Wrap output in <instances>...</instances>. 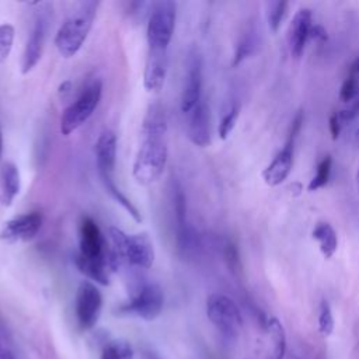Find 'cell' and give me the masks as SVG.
<instances>
[{"label":"cell","instance_id":"cell-1","mask_svg":"<svg viewBox=\"0 0 359 359\" xmlns=\"http://www.w3.org/2000/svg\"><path fill=\"white\" fill-rule=\"evenodd\" d=\"M142 142L137 149L132 174L137 184L150 185L163 175L167 160V116L158 102L147 107L142 123Z\"/></svg>","mask_w":359,"mask_h":359},{"label":"cell","instance_id":"cell-2","mask_svg":"<svg viewBox=\"0 0 359 359\" xmlns=\"http://www.w3.org/2000/svg\"><path fill=\"white\" fill-rule=\"evenodd\" d=\"M98 1L81 3L59 27L55 35V46L60 56L73 57L86 42L93 27Z\"/></svg>","mask_w":359,"mask_h":359},{"label":"cell","instance_id":"cell-3","mask_svg":"<svg viewBox=\"0 0 359 359\" xmlns=\"http://www.w3.org/2000/svg\"><path fill=\"white\" fill-rule=\"evenodd\" d=\"M111 248L119 261H126L133 266L149 269L154 262V245L147 233L126 234L118 227L108 229Z\"/></svg>","mask_w":359,"mask_h":359},{"label":"cell","instance_id":"cell-4","mask_svg":"<svg viewBox=\"0 0 359 359\" xmlns=\"http://www.w3.org/2000/svg\"><path fill=\"white\" fill-rule=\"evenodd\" d=\"M175 3L172 1H158L151 6L146 27L149 52L167 53L175 29Z\"/></svg>","mask_w":359,"mask_h":359},{"label":"cell","instance_id":"cell-5","mask_svg":"<svg viewBox=\"0 0 359 359\" xmlns=\"http://www.w3.org/2000/svg\"><path fill=\"white\" fill-rule=\"evenodd\" d=\"M101 94L102 83L101 80L95 79L90 81L79 94V97L66 107L60 116V133L63 136L72 135L88 121V118L93 115L100 104Z\"/></svg>","mask_w":359,"mask_h":359},{"label":"cell","instance_id":"cell-6","mask_svg":"<svg viewBox=\"0 0 359 359\" xmlns=\"http://www.w3.org/2000/svg\"><path fill=\"white\" fill-rule=\"evenodd\" d=\"M206 316L224 338H238L243 330V316L231 297L223 293H212L206 299Z\"/></svg>","mask_w":359,"mask_h":359},{"label":"cell","instance_id":"cell-7","mask_svg":"<svg viewBox=\"0 0 359 359\" xmlns=\"http://www.w3.org/2000/svg\"><path fill=\"white\" fill-rule=\"evenodd\" d=\"M79 254L84 258L107 262L114 271L116 269L119 259L116 254L108 247L105 237L102 236L98 224L90 217L83 216L79 223Z\"/></svg>","mask_w":359,"mask_h":359},{"label":"cell","instance_id":"cell-8","mask_svg":"<svg viewBox=\"0 0 359 359\" xmlns=\"http://www.w3.org/2000/svg\"><path fill=\"white\" fill-rule=\"evenodd\" d=\"M164 307V293L157 283L142 285L133 297L121 307V313L139 317L146 321L157 318Z\"/></svg>","mask_w":359,"mask_h":359},{"label":"cell","instance_id":"cell-9","mask_svg":"<svg viewBox=\"0 0 359 359\" xmlns=\"http://www.w3.org/2000/svg\"><path fill=\"white\" fill-rule=\"evenodd\" d=\"M102 310V296L98 287L88 280H83L76 292L74 313L77 324L81 330H91Z\"/></svg>","mask_w":359,"mask_h":359},{"label":"cell","instance_id":"cell-10","mask_svg":"<svg viewBox=\"0 0 359 359\" xmlns=\"http://www.w3.org/2000/svg\"><path fill=\"white\" fill-rule=\"evenodd\" d=\"M42 227V215L39 212L21 213L4 223L0 230V240L13 244L32 240Z\"/></svg>","mask_w":359,"mask_h":359},{"label":"cell","instance_id":"cell-11","mask_svg":"<svg viewBox=\"0 0 359 359\" xmlns=\"http://www.w3.org/2000/svg\"><path fill=\"white\" fill-rule=\"evenodd\" d=\"M202 91V59L196 50L189 53L187 74L181 91L180 107L184 114H189L201 101Z\"/></svg>","mask_w":359,"mask_h":359},{"label":"cell","instance_id":"cell-12","mask_svg":"<svg viewBox=\"0 0 359 359\" xmlns=\"http://www.w3.org/2000/svg\"><path fill=\"white\" fill-rule=\"evenodd\" d=\"M118 142L116 135L111 129H104L95 142V164L101 180L114 178V170L116 164Z\"/></svg>","mask_w":359,"mask_h":359},{"label":"cell","instance_id":"cell-13","mask_svg":"<svg viewBox=\"0 0 359 359\" xmlns=\"http://www.w3.org/2000/svg\"><path fill=\"white\" fill-rule=\"evenodd\" d=\"M311 10L310 8H299L289 25V49L294 59H299L306 48L307 41L310 39V32L313 28L311 22Z\"/></svg>","mask_w":359,"mask_h":359},{"label":"cell","instance_id":"cell-14","mask_svg":"<svg viewBox=\"0 0 359 359\" xmlns=\"http://www.w3.org/2000/svg\"><path fill=\"white\" fill-rule=\"evenodd\" d=\"M46 31H48L46 18H43V17L36 18V21L32 27V31L29 34V38L25 43L22 59H21V72L24 74L29 73L41 60L43 48H45Z\"/></svg>","mask_w":359,"mask_h":359},{"label":"cell","instance_id":"cell-15","mask_svg":"<svg viewBox=\"0 0 359 359\" xmlns=\"http://www.w3.org/2000/svg\"><path fill=\"white\" fill-rule=\"evenodd\" d=\"M188 137L198 147H206L210 144V111L208 104L202 100L189 112Z\"/></svg>","mask_w":359,"mask_h":359},{"label":"cell","instance_id":"cell-16","mask_svg":"<svg viewBox=\"0 0 359 359\" xmlns=\"http://www.w3.org/2000/svg\"><path fill=\"white\" fill-rule=\"evenodd\" d=\"M293 144L294 143L285 142L282 150L262 170L261 175L266 185L278 187L289 177L293 167Z\"/></svg>","mask_w":359,"mask_h":359},{"label":"cell","instance_id":"cell-17","mask_svg":"<svg viewBox=\"0 0 359 359\" xmlns=\"http://www.w3.org/2000/svg\"><path fill=\"white\" fill-rule=\"evenodd\" d=\"M168 57L167 53H153L147 52L144 72H143V86L149 93H158L167 77Z\"/></svg>","mask_w":359,"mask_h":359},{"label":"cell","instance_id":"cell-18","mask_svg":"<svg viewBox=\"0 0 359 359\" xmlns=\"http://www.w3.org/2000/svg\"><path fill=\"white\" fill-rule=\"evenodd\" d=\"M21 188L18 167L6 161L0 167V201L3 206H11L14 199L18 196Z\"/></svg>","mask_w":359,"mask_h":359},{"label":"cell","instance_id":"cell-19","mask_svg":"<svg viewBox=\"0 0 359 359\" xmlns=\"http://www.w3.org/2000/svg\"><path fill=\"white\" fill-rule=\"evenodd\" d=\"M265 335L266 359H283L286 352V332L276 317H269L265 321Z\"/></svg>","mask_w":359,"mask_h":359},{"label":"cell","instance_id":"cell-20","mask_svg":"<svg viewBox=\"0 0 359 359\" xmlns=\"http://www.w3.org/2000/svg\"><path fill=\"white\" fill-rule=\"evenodd\" d=\"M76 266L83 275H86L88 279L94 280L95 283H100L104 286L109 285V276H111V272H114V269L107 262L88 259L77 254Z\"/></svg>","mask_w":359,"mask_h":359},{"label":"cell","instance_id":"cell-21","mask_svg":"<svg viewBox=\"0 0 359 359\" xmlns=\"http://www.w3.org/2000/svg\"><path fill=\"white\" fill-rule=\"evenodd\" d=\"M313 238L318 243V248L325 259L332 258L338 248V237L334 230V227L327 223V222H318L313 231H311Z\"/></svg>","mask_w":359,"mask_h":359},{"label":"cell","instance_id":"cell-22","mask_svg":"<svg viewBox=\"0 0 359 359\" xmlns=\"http://www.w3.org/2000/svg\"><path fill=\"white\" fill-rule=\"evenodd\" d=\"M102 184H104V188L105 191L109 194V196L116 202L119 203L126 212L128 215H130L133 217L135 222H142V216L139 213V210L136 209V206L122 194V191L115 185L114 182V178H107V180H101Z\"/></svg>","mask_w":359,"mask_h":359},{"label":"cell","instance_id":"cell-23","mask_svg":"<svg viewBox=\"0 0 359 359\" xmlns=\"http://www.w3.org/2000/svg\"><path fill=\"white\" fill-rule=\"evenodd\" d=\"M100 359H133V349L128 341H109L100 355Z\"/></svg>","mask_w":359,"mask_h":359},{"label":"cell","instance_id":"cell-24","mask_svg":"<svg viewBox=\"0 0 359 359\" xmlns=\"http://www.w3.org/2000/svg\"><path fill=\"white\" fill-rule=\"evenodd\" d=\"M331 168H332V158L330 156H325L317 165V170H316V174L314 177L311 178V181L309 182V187L307 189L310 192L313 191H317L323 187L327 185V182L330 181V177H331Z\"/></svg>","mask_w":359,"mask_h":359},{"label":"cell","instance_id":"cell-25","mask_svg":"<svg viewBox=\"0 0 359 359\" xmlns=\"http://www.w3.org/2000/svg\"><path fill=\"white\" fill-rule=\"evenodd\" d=\"M238 115H240V105L238 104H233L227 111L226 114L222 116L220 119V123H219V128H217V132H219V137L222 140H226L229 137V135L233 132L236 123H237V119H238Z\"/></svg>","mask_w":359,"mask_h":359},{"label":"cell","instance_id":"cell-26","mask_svg":"<svg viewBox=\"0 0 359 359\" xmlns=\"http://www.w3.org/2000/svg\"><path fill=\"white\" fill-rule=\"evenodd\" d=\"M318 331L321 335L328 337L332 334L334 327H335V321H334V316H332V310L328 304V302L325 299L321 300L320 307H318Z\"/></svg>","mask_w":359,"mask_h":359},{"label":"cell","instance_id":"cell-27","mask_svg":"<svg viewBox=\"0 0 359 359\" xmlns=\"http://www.w3.org/2000/svg\"><path fill=\"white\" fill-rule=\"evenodd\" d=\"M286 10H287V1L279 0V1H272L269 3V8H268V24L269 28L273 32H278L285 15H286Z\"/></svg>","mask_w":359,"mask_h":359},{"label":"cell","instance_id":"cell-28","mask_svg":"<svg viewBox=\"0 0 359 359\" xmlns=\"http://www.w3.org/2000/svg\"><path fill=\"white\" fill-rule=\"evenodd\" d=\"M358 93H359L358 76L351 72V74L344 80V83L339 88V100L342 102L351 104L352 101H355L358 98Z\"/></svg>","mask_w":359,"mask_h":359},{"label":"cell","instance_id":"cell-29","mask_svg":"<svg viewBox=\"0 0 359 359\" xmlns=\"http://www.w3.org/2000/svg\"><path fill=\"white\" fill-rule=\"evenodd\" d=\"M14 27L8 22L0 24V59H7L14 42Z\"/></svg>","mask_w":359,"mask_h":359},{"label":"cell","instance_id":"cell-30","mask_svg":"<svg viewBox=\"0 0 359 359\" xmlns=\"http://www.w3.org/2000/svg\"><path fill=\"white\" fill-rule=\"evenodd\" d=\"M252 49H254V41H252L251 35L247 34L237 43V48L234 52V59H233V66L240 65L245 57H248L251 55Z\"/></svg>","mask_w":359,"mask_h":359},{"label":"cell","instance_id":"cell-31","mask_svg":"<svg viewBox=\"0 0 359 359\" xmlns=\"http://www.w3.org/2000/svg\"><path fill=\"white\" fill-rule=\"evenodd\" d=\"M0 359H15L10 332L7 331L1 320H0Z\"/></svg>","mask_w":359,"mask_h":359},{"label":"cell","instance_id":"cell-32","mask_svg":"<svg viewBox=\"0 0 359 359\" xmlns=\"http://www.w3.org/2000/svg\"><path fill=\"white\" fill-rule=\"evenodd\" d=\"M303 118H304L303 111H299V112L294 115V118H293V121H292V125H290V128H289V133H287L286 142L294 143V139L297 137V135H299V132H300V129H302Z\"/></svg>","mask_w":359,"mask_h":359},{"label":"cell","instance_id":"cell-33","mask_svg":"<svg viewBox=\"0 0 359 359\" xmlns=\"http://www.w3.org/2000/svg\"><path fill=\"white\" fill-rule=\"evenodd\" d=\"M341 121H352L359 115V98L352 101L346 108L337 111Z\"/></svg>","mask_w":359,"mask_h":359},{"label":"cell","instance_id":"cell-34","mask_svg":"<svg viewBox=\"0 0 359 359\" xmlns=\"http://www.w3.org/2000/svg\"><path fill=\"white\" fill-rule=\"evenodd\" d=\"M224 255H226V261L229 264V266L233 269V271H237L240 268V259H238V252H237V248L234 244L229 243L224 248Z\"/></svg>","mask_w":359,"mask_h":359},{"label":"cell","instance_id":"cell-35","mask_svg":"<svg viewBox=\"0 0 359 359\" xmlns=\"http://www.w3.org/2000/svg\"><path fill=\"white\" fill-rule=\"evenodd\" d=\"M341 119L338 116V112H332L330 116V133L332 140H337L341 133Z\"/></svg>","mask_w":359,"mask_h":359},{"label":"cell","instance_id":"cell-36","mask_svg":"<svg viewBox=\"0 0 359 359\" xmlns=\"http://www.w3.org/2000/svg\"><path fill=\"white\" fill-rule=\"evenodd\" d=\"M310 38L318 39V41H325L327 39V32L321 25H313L311 32H310Z\"/></svg>","mask_w":359,"mask_h":359},{"label":"cell","instance_id":"cell-37","mask_svg":"<svg viewBox=\"0 0 359 359\" xmlns=\"http://www.w3.org/2000/svg\"><path fill=\"white\" fill-rule=\"evenodd\" d=\"M143 359H160L154 352H150V351H147V352H144V355H143Z\"/></svg>","mask_w":359,"mask_h":359},{"label":"cell","instance_id":"cell-38","mask_svg":"<svg viewBox=\"0 0 359 359\" xmlns=\"http://www.w3.org/2000/svg\"><path fill=\"white\" fill-rule=\"evenodd\" d=\"M351 72L353 73V74H356V76H359V57L356 59V62L353 63V66H352V69H351Z\"/></svg>","mask_w":359,"mask_h":359},{"label":"cell","instance_id":"cell-39","mask_svg":"<svg viewBox=\"0 0 359 359\" xmlns=\"http://www.w3.org/2000/svg\"><path fill=\"white\" fill-rule=\"evenodd\" d=\"M1 157H3V133L0 129V163H1Z\"/></svg>","mask_w":359,"mask_h":359},{"label":"cell","instance_id":"cell-40","mask_svg":"<svg viewBox=\"0 0 359 359\" xmlns=\"http://www.w3.org/2000/svg\"><path fill=\"white\" fill-rule=\"evenodd\" d=\"M353 142H355V144L359 147V129H356V132H355V135H353Z\"/></svg>","mask_w":359,"mask_h":359},{"label":"cell","instance_id":"cell-41","mask_svg":"<svg viewBox=\"0 0 359 359\" xmlns=\"http://www.w3.org/2000/svg\"><path fill=\"white\" fill-rule=\"evenodd\" d=\"M356 182H358V187H359V171H358V174H356Z\"/></svg>","mask_w":359,"mask_h":359}]
</instances>
